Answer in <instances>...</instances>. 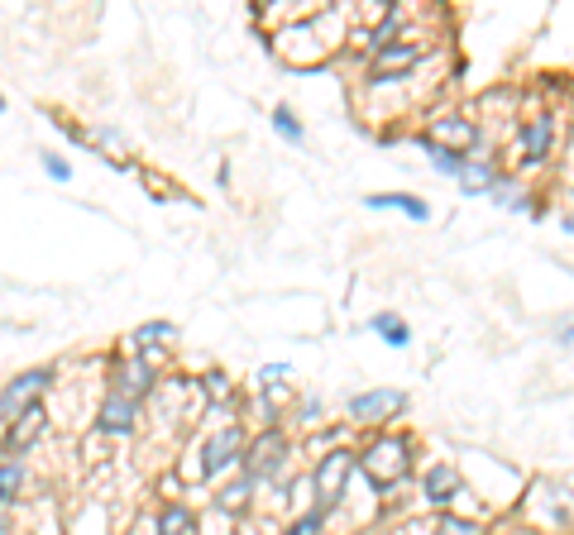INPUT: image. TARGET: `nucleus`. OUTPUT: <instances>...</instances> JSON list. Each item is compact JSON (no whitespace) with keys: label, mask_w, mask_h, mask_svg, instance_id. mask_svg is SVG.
Returning a JSON list of instances; mask_svg holds the SVG:
<instances>
[{"label":"nucleus","mask_w":574,"mask_h":535,"mask_svg":"<svg viewBox=\"0 0 574 535\" xmlns=\"http://www.w3.org/2000/svg\"><path fill=\"white\" fill-rule=\"evenodd\" d=\"M359 469H364L374 493H393L402 478L412 473V445L402 435H374L364 445V454H359Z\"/></svg>","instance_id":"nucleus-1"},{"label":"nucleus","mask_w":574,"mask_h":535,"mask_svg":"<svg viewBox=\"0 0 574 535\" xmlns=\"http://www.w3.org/2000/svg\"><path fill=\"white\" fill-rule=\"evenodd\" d=\"M354 469H359V454L350 450H326L316 459V469H311V493H316V512L331 516L340 502H345V488H350Z\"/></svg>","instance_id":"nucleus-2"},{"label":"nucleus","mask_w":574,"mask_h":535,"mask_svg":"<svg viewBox=\"0 0 574 535\" xmlns=\"http://www.w3.org/2000/svg\"><path fill=\"white\" fill-rule=\"evenodd\" d=\"M287 459H292V445H287L283 426H264L254 440H249V454H244L240 469L254 478V483H283L287 478Z\"/></svg>","instance_id":"nucleus-3"},{"label":"nucleus","mask_w":574,"mask_h":535,"mask_svg":"<svg viewBox=\"0 0 574 535\" xmlns=\"http://www.w3.org/2000/svg\"><path fill=\"white\" fill-rule=\"evenodd\" d=\"M58 383V368L53 364H39V368H24L15 373L10 383L0 387V421H20L24 411H34L44 402V392Z\"/></svg>","instance_id":"nucleus-4"},{"label":"nucleus","mask_w":574,"mask_h":535,"mask_svg":"<svg viewBox=\"0 0 574 535\" xmlns=\"http://www.w3.org/2000/svg\"><path fill=\"white\" fill-rule=\"evenodd\" d=\"M560 139V115L555 110H536L517 125V153H522V168H546Z\"/></svg>","instance_id":"nucleus-5"},{"label":"nucleus","mask_w":574,"mask_h":535,"mask_svg":"<svg viewBox=\"0 0 574 535\" xmlns=\"http://www.w3.org/2000/svg\"><path fill=\"white\" fill-rule=\"evenodd\" d=\"M240 464H244V426H221L216 435H206V445H201V469H197V478L216 483L221 473L240 469Z\"/></svg>","instance_id":"nucleus-6"},{"label":"nucleus","mask_w":574,"mask_h":535,"mask_svg":"<svg viewBox=\"0 0 574 535\" xmlns=\"http://www.w3.org/2000/svg\"><path fill=\"white\" fill-rule=\"evenodd\" d=\"M407 411V392L402 387H369V392H354L350 397V421H364V426H383Z\"/></svg>","instance_id":"nucleus-7"},{"label":"nucleus","mask_w":574,"mask_h":535,"mask_svg":"<svg viewBox=\"0 0 574 535\" xmlns=\"http://www.w3.org/2000/svg\"><path fill=\"white\" fill-rule=\"evenodd\" d=\"M431 144H441V149H450V153H469L479 149V125L469 120V115H436L431 120V134H426Z\"/></svg>","instance_id":"nucleus-8"},{"label":"nucleus","mask_w":574,"mask_h":535,"mask_svg":"<svg viewBox=\"0 0 574 535\" xmlns=\"http://www.w3.org/2000/svg\"><path fill=\"white\" fill-rule=\"evenodd\" d=\"M96 430L101 435H134L139 430V402L134 397H120V392H106V402L96 411Z\"/></svg>","instance_id":"nucleus-9"},{"label":"nucleus","mask_w":574,"mask_h":535,"mask_svg":"<svg viewBox=\"0 0 574 535\" xmlns=\"http://www.w3.org/2000/svg\"><path fill=\"white\" fill-rule=\"evenodd\" d=\"M464 493V478L455 464H431L426 478H421V497L436 507V512H450V502Z\"/></svg>","instance_id":"nucleus-10"},{"label":"nucleus","mask_w":574,"mask_h":535,"mask_svg":"<svg viewBox=\"0 0 574 535\" xmlns=\"http://www.w3.org/2000/svg\"><path fill=\"white\" fill-rule=\"evenodd\" d=\"M154 364L149 359H139V354H130V359H120V368H115V378H111V392H120V397H144L149 387H154Z\"/></svg>","instance_id":"nucleus-11"},{"label":"nucleus","mask_w":574,"mask_h":535,"mask_svg":"<svg viewBox=\"0 0 574 535\" xmlns=\"http://www.w3.org/2000/svg\"><path fill=\"white\" fill-rule=\"evenodd\" d=\"M44 430H48V411L44 407H34V411H24L20 421H10V430H5V450L20 459L34 440H44Z\"/></svg>","instance_id":"nucleus-12"},{"label":"nucleus","mask_w":574,"mask_h":535,"mask_svg":"<svg viewBox=\"0 0 574 535\" xmlns=\"http://www.w3.org/2000/svg\"><path fill=\"white\" fill-rule=\"evenodd\" d=\"M158 344H177L173 321H144V325H134L130 330V354H139V359L158 354Z\"/></svg>","instance_id":"nucleus-13"},{"label":"nucleus","mask_w":574,"mask_h":535,"mask_svg":"<svg viewBox=\"0 0 574 535\" xmlns=\"http://www.w3.org/2000/svg\"><path fill=\"white\" fill-rule=\"evenodd\" d=\"M364 206L369 211H402L412 225H426L431 220V206L421 201V196H402V192H378V196H364Z\"/></svg>","instance_id":"nucleus-14"},{"label":"nucleus","mask_w":574,"mask_h":535,"mask_svg":"<svg viewBox=\"0 0 574 535\" xmlns=\"http://www.w3.org/2000/svg\"><path fill=\"white\" fill-rule=\"evenodd\" d=\"M498 182H503V177L493 172L488 158H469V163H464V177H460V192L464 196H493Z\"/></svg>","instance_id":"nucleus-15"},{"label":"nucleus","mask_w":574,"mask_h":535,"mask_svg":"<svg viewBox=\"0 0 574 535\" xmlns=\"http://www.w3.org/2000/svg\"><path fill=\"white\" fill-rule=\"evenodd\" d=\"M254 488H259V483H254V478H249V473H235V478H230V483H225L221 493H216V507H221L225 516H240L244 507H249V497H254Z\"/></svg>","instance_id":"nucleus-16"},{"label":"nucleus","mask_w":574,"mask_h":535,"mask_svg":"<svg viewBox=\"0 0 574 535\" xmlns=\"http://www.w3.org/2000/svg\"><path fill=\"white\" fill-rule=\"evenodd\" d=\"M369 330H374L383 344H393V349H407V344H412V325L402 321L398 311H378L374 321H369Z\"/></svg>","instance_id":"nucleus-17"},{"label":"nucleus","mask_w":574,"mask_h":535,"mask_svg":"<svg viewBox=\"0 0 574 535\" xmlns=\"http://www.w3.org/2000/svg\"><path fill=\"white\" fill-rule=\"evenodd\" d=\"M158 535H192L197 531V516L187 502H163V512H158Z\"/></svg>","instance_id":"nucleus-18"},{"label":"nucleus","mask_w":574,"mask_h":535,"mask_svg":"<svg viewBox=\"0 0 574 535\" xmlns=\"http://www.w3.org/2000/svg\"><path fill=\"white\" fill-rule=\"evenodd\" d=\"M24 464L20 459H0V507H15L20 502V493H24Z\"/></svg>","instance_id":"nucleus-19"},{"label":"nucleus","mask_w":574,"mask_h":535,"mask_svg":"<svg viewBox=\"0 0 574 535\" xmlns=\"http://www.w3.org/2000/svg\"><path fill=\"white\" fill-rule=\"evenodd\" d=\"M421 149H426V158H431V168H436V172L455 177V182L464 177V163H469L464 153H450V149H441V144H431V139H421Z\"/></svg>","instance_id":"nucleus-20"},{"label":"nucleus","mask_w":574,"mask_h":535,"mask_svg":"<svg viewBox=\"0 0 574 535\" xmlns=\"http://www.w3.org/2000/svg\"><path fill=\"white\" fill-rule=\"evenodd\" d=\"M273 129L283 134L287 144H302V139H307V129H302V120H297V115H292L287 106H273Z\"/></svg>","instance_id":"nucleus-21"},{"label":"nucleus","mask_w":574,"mask_h":535,"mask_svg":"<svg viewBox=\"0 0 574 535\" xmlns=\"http://www.w3.org/2000/svg\"><path fill=\"white\" fill-rule=\"evenodd\" d=\"M436 535H484V526L474 516H455V512H441L436 521Z\"/></svg>","instance_id":"nucleus-22"},{"label":"nucleus","mask_w":574,"mask_h":535,"mask_svg":"<svg viewBox=\"0 0 574 535\" xmlns=\"http://www.w3.org/2000/svg\"><path fill=\"white\" fill-rule=\"evenodd\" d=\"M321 531H326V516L316 512V507H311V512H302L292 526H287V535H321Z\"/></svg>","instance_id":"nucleus-23"},{"label":"nucleus","mask_w":574,"mask_h":535,"mask_svg":"<svg viewBox=\"0 0 574 535\" xmlns=\"http://www.w3.org/2000/svg\"><path fill=\"white\" fill-rule=\"evenodd\" d=\"M39 158H44V172L53 182H72V163H67L63 153H39Z\"/></svg>","instance_id":"nucleus-24"},{"label":"nucleus","mask_w":574,"mask_h":535,"mask_svg":"<svg viewBox=\"0 0 574 535\" xmlns=\"http://www.w3.org/2000/svg\"><path fill=\"white\" fill-rule=\"evenodd\" d=\"M273 383H292V364H264L259 368V387H273Z\"/></svg>","instance_id":"nucleus-25"},{"label":"nucleus","mask_w":574,"mask_h":535,"mask_svg":"<svg viewBox=\"0 0 574 535\" xmlns=\"http://www.w3.org/2000/svg\"><path fill=\"white\" fill-rule=\"evenodd\" d=\"M206 397H211V402H225V397H230V378H225V373H206Z\"/></svg>","instance_id":"nucleus-26"},{"label":"nucleus","mask_w":574,"mask_h":535,"mask_svg":"<svg viewBox=\"0 0 574 535\" xmlns=\"http://www.w3.org/2000/svg\"><path fill=\"white\" fill-rule=\"evenodd\" d=\"M555 344H560V349H574V316H565V321L555 325Z\"/></svg>","instance_id":"nucleus-27"},{"label":"nucleus","mask_w":574,"mask_h":535,"mask_svg":"<svg viewBox=\"0 0 574 535\" xmlns=\"http://www.w3.org/2000/svg\"><path fill=\"white\" fill-rule=\"evenodd\" d=\"M297 416H302V426H311V421L321 416V397H302V411H297Z\"/></svg>","instance_id":"nucleus-28"},{"label":"nucleus","mask_w":574,"mask_h":535,"mask_svg":"<svg viewBox=\"0 0 574 535\" xmlns=\"http://www.w3.org/2000/svg\"><path fill=\"white\" fill-rule=\"evenodd\" d=\"M560 225H565V230H570V235H574V215H565V220H560Z\"/></svg>","instance_id":"nucleus-29"},{"label":"nucleus","mask_w":574,"mask_h":535,"mask_svg":"<svg viewBox=\"0 0 574 535\" xmlns=\"http://www.w3.org/2000/svg\"><path fill=\"white\" fill-rule=\"evenodd\" d=\"M0 535H10V521H5V516H0Z\"/></svg>","instance_id":"nucleus-30"},{"label":"nucleus","mask_w":574,"mask_h":535,"mask_svg":"<svg viewBox=\"0 0 574 535\" xmlns=\"http://www.w3.org/2000/svg\"><path fill=\"white\" fill-rule=\"evenodd\" d=\"M0 115H5V96H0Z\"/></svg>","instance_id":"nucleus-31"},{"label":"nucleus","mask_w":574,"mask_h":535,"mask_svg":"<svg viewBox=\"0 0 574 535\" xmlns=\"http://www.w3.org/2000/svg\"><path fill=\"white\" fill-rule=\"evenodd\" d=\"M0 445H5V440H0Z\"/></svg>","instance_id":"nucleus-32"}]
</instances>
